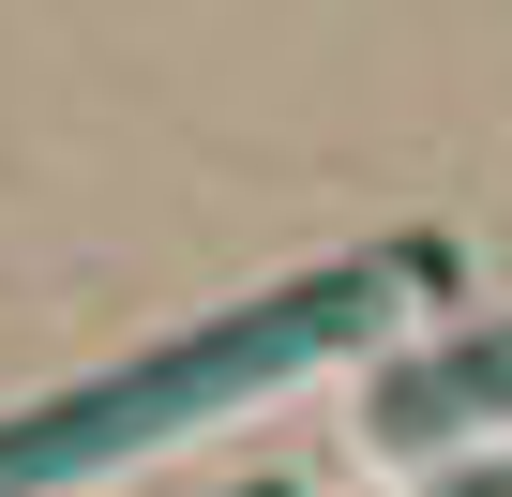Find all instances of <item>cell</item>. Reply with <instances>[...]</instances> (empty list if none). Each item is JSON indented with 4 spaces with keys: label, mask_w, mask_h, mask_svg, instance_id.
<instances>
[{
    "label": "cell",
    "mask_w": 512,
    "mask_h": 497,
    "mask_svg": "<svg viewBox=\"0 0 512 497\" xmlns=\"http://www.w3.org/2000/svg\"><path fill=\"white\" fill-rule=\"evenodd\" d=\"M467 407H512V332H497V347H467V362H437V377H407V392H392V422H467Z\"/></svg>",
    "instance_id": "cell-1"
}]
</instances>
